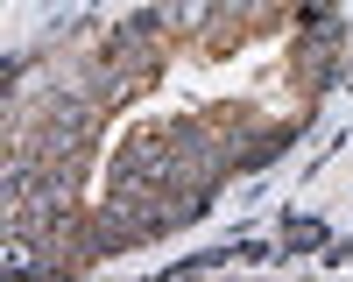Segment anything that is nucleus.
Segmentation results:
<instances>
[{
    "label": "nucleus",
    "mask_w": 353,
    "mask_h": 282,
    "mask_svg": "<svg viewBox=\"0 0 353 282\" xmlns=\"http://www.w3.org/2000/svg\"><path fill=\"white\" fill-rule=\"evenodd\" d=\"M339 64V28L332 21H304V43H297V78L304 85H325Z\"/></svg>",
    "instance_id": "obj_1"
},
{
    "label": "nucleus",
    "mask_w": 353,
    "mask_h": 282,
    "mask_svg": "<svg viewBox=\"0 0 353 282\" xmlns=\"http://www.w3.org/2000/svg\"><path fill=\"white\" fill-rule=\"evenodd\" d=\"M297 21H332V0H297Z\"/></svg>",
    "instance_id": "obj_2"
}]
</instances>
